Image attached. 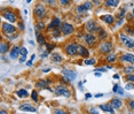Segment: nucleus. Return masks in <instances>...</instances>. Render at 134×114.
Returning a JSON list of instances; mask_svg holds the SVG:
<instances>
[{
  "instance_id": "obj_1",
  "label": "nucleus",
  "mask_w": 134,
  "mask_h": 114,
  "mask_svg": "<svg viewBox=\"0 0 134 114\" xmlns=\"http://www.w3.org/2000/svg\"><path fill=\"white\" fill-rule=\"evenodd\" d=\"M33 15L38 21H42L44 19H46L47 16V8L45 5H42L41 2L37 4L33 8Z\"/></svg>"
},
{
  "instance_id": "obj_2",
  "label": "nucleus",
  "mask_w": 134,
  "mask_h": 114,
  "mask_svg": "<svg viewBox=\"0 0 134 114\" xmlns=\"http://www.w3.org/2000/svg\"><path fill=\"white\" fill-rule=\"evenodd\" d=\"M119 39H120L121 44L129 50H133L134 48V39L131 38L129 35H126L125 32H120L119 34Z\"/></svg>"
},
{
  "instance_id": "obj_3",
  "label": "nucleus",
  "mask_w": 134,
  "mask_h": 114,
  "mask_svg": "<svg viewBox=\"0 0 134 114\" xmlns=\"http://www.w3.org/2000/svg\"><path fill=\"white\" fill-rule=\"evenodd\" d=\"M78 45L76 42H70L64 46V51L65 53L69 55V57H75V55L78 54Z\"/></svg>"
},
{
  "instance_id": "obj_4",
  "label": "nucleus",
  "mask_w": 134,
  "mask_h": 114,
  "mask_svg": "<svg viewBox=\"0 0 134 114\" xmlns=\"http://www.w3.org/2000/svg\"><path fill=\"white\" fill-rule=\"evenodd\" d=\"M2 17L6 19L8 22H10V23H15L17 21L16 13L13 12L11 9H8V8H2Z\"/></svg>"
},
{
  "instance_id": "obj_5",
  "label": "nucleus",
  "mask_w": 134,
  "mask_h": 114,
  "mask_svg": "<svg viewBox=\"0 0 134 114\" xmlns=\"http://www.w3.org/2000/svg\"><path fill=\"white\" fill-rule=\"evenodd\" d=\"M54 92H55V95H57V96H64L66 98L71 97V91H70L68 88L65 86V84H63V83L60 84V85H57V86H55Z\"/></svg>"
},
{
  "instance_id": "obj_6",
  "label": "nucleus",
  "mask_w": 134,
  "mask_h": 114,
  "mask_svg": "<svg viewBox=\"0 0 134 114\" xmlns=\"http://www.w3.org/2000/svg\"><path fill=\"white\" fill-rule=\"evenodd\" d=\"M1 30H2V34H4L5 36H8V35H11V34L16 32V27L11 24L10 22L9 23L8 22H2Z\"/></svg>"
},
{
  "instance_id": "obj_7",
  "label": "nucleus",
  "mask_w": 134,
  "mask_h": 114,
  "mask_svg": "<svg viewBox=\"0 0 134 114\" xmlns=\"http://www.w3.org/2000/svg\"><path fill=\"white\" fill-rule=\"evenodd\" d=\"M84 39H85V43L89 46V47H94V46L96 45L99 38L93 32H87L85 36H84Z\"/></svg>"
},
{
  "instance_id": "obj_8",
  "label": "nucleus",
  "mask_w": 134,
  "mask_h": 114,
  "mask_svg": "<svg viewBox=\"0 0 134 114\" xmlns=\"http://www.w3.org/2000/svg\"><path fill=\"white\" fill-rule=\"evenodd\" d=\"M60 29L64 36H69V35H72L75 32V27L71 23H68V22H63L62 24H61Z\"/></svg>"
},
{
  "instance_id": "obj_9",
  "label": "nucleus",
  "mask_w": 134,
  "mask_h": 114,
  "mask_svg": "<svg viewBox=\"0 0 134 114\" xmlns=\"http://www.w3.org/2000/svg\"><path fill=\"white\" fill-rule=\"evenodd\" d=\"M112 48H113L112 43L104 40V42L100 45V48H99V51H100V53H102V54H109L110 52L112 51Z\"/></svg>"
},
{
  "instance_id": "obj_10",
  "label": "nucleus",
  "mask_w": 134,
  "mask_h": 114,
  "mask_svg": "<svg viewBox=\"0 0 134 114\" xmlns=\"http://www.w3.org/2000/svg\"><path fill=\"white\" fill-rule=\"evenodd\" d=\"M99 25L96 24V22H95V20H88L86 23H85V29L88 32H96V29H98Z\"/></svg>"
},
{
  "instance_id": "obj_11",
  "label": "nucleus",
  "mask_w": 134,
  "mask_h": 114,
  "mask_svg": "<svg viewBox=\"0 0 134 114\" xmlns=\"http://www.w3.org/2000/svg\"><path fill=\"white\" fill-rule=\"evenodd\" d=\"M52 82L49 78H47V80H40V81H38L37 83H36V86L38 88V89H47L49 90V91H52L51 89H49V84H51Z\"/></svg>"
},
{
  "instance_id": "obj_12",
  "label": "nucleus",
  "mask_w": 134,
  "mask_h": 114,
  "mask_svg": "<svg viewBox=\"0 0 134 114\" xmlns=\"http://www.w3.org/2000/svg\"><path fill=\"white\" fill-rule=\"evenodd\" d=\"M120 61H121V62H127V63L133 65V63H134V54H132V53H124V54H121Z\"/></svg>"
},
{
  "instance_id": "obj_13",
  "label": "nucleus",
  "mask_w": 134,
  "mask_h": 114,
  "mask_svg": "<svg viewBox=\"0 0 134 114\" xmlns=\"http://www.w3.org/2000/svg\"><path fill=\"white\" fill-rule=\"evenodd\" d=\"M62 74H63V76H65V77L68 78L70 82L75 81L76 77H77V74H76L74 70H70V69H63V70H62Z\"/></svg>"
},
{
  "instance_id": "obj_14",
  "label": "nucleus",
  "mask_w": 134,
  "mask_h": 114,
  "mask_svg": "<svg viewBox=\"0 0 134 114\" xmlns=\"http://www.w3.org/2000/svg\"><path fill=\"white\" fill-rule=\"evenodd\" d=\"M62 24V21L60 20V17H54L51 21V23L48 24V30H53L55 28H60Z\"/></svg>"
},
{
  "instance_id": "obj_15",
  "label": "nucleus",
  "mask_w": 134,
  "mask_h": 114,
  "mask_svg": "<svg viewBox=\"0 0 134 114\" xmlns=\"http://www.w3.org/2000/svg\"><path fill=\"white\" fill-rule=\"evenodd\" d=\"M19 110L20 111H22V112H37V108L34 106H32V105H30V104H22L21 106L19 107Z\"/></svg>"
},
{
  "instance_id": "obj_16",
  "label": "nucleus",
  "mask_w": 134,
  "mask_h": 114,
  "mask_svg": "<svg viewBox=\"0 0 134 114\" xmlns=\"http://www.w3.org/2000/svg\"><path fill=\"white\" fill-rule=\"evenodd\" d=\"M78 55L81 57V58H88L89 57V51L85 47V46L78 45Z\"/></svg>"
},
{
  "instance_id": "obj_17",
  "label": "nucleus",
  "mask_w": 134,
  "mask_h": 114,
  "mask_svg": "<svg viewBox=\"0 0 134 114\" xmlns=\"http://www.w3.org/2000/svg\"><path fill=\"white\" fill-rule=\"evenodd\" d=\"M100 19L104 23H107V24H109V25H112L113 22H115V17H113L112 15H110V14H107V15H101Z\"/></svg>"
},
{
  "instance_id": "obj_18",
  "label": "nucleus",
  "mask_w": 134,
  "mask_h": 114,
  "mask_svg": "<svg viewBox=\"0 0 134 114\" xmlns=\"http://www.w3.org/2000/svg\"><path fill=\"white\" fill-rule=\"evenodd\" d=\"M10 48V44L8 42H1V44H0V53H1L2 55L6 54L8 51H9Z\"/></svg>"
},
{
  "instance_id": "obj_19",
  "label": "nucleus",
  "mask_w": 134,
  "mask_h": 114,
  "mask_svg": "<svg viewBox=\"0 0 134 114\" xmlns=\"http://www.w3.org/2000/svg\"><path fill=\"white\" fill-rule=\"evenodd\" d=\"M100 110H102L103 112H107V113H115V108L111 106V104H101Z\"/></svg>"
},
{
  "instance_id": "obj_20",
  "label": "nucleus",
  "mask_w": 134,
  "mask_h": 114,
  "mask_svg": "<svg viewBox=\"0 0 134 114\" xmlns=\"http://www.w3.org/2000/svg\"><path fill=\"white\" fill-rule=\"evenodd\" d=\"M110 104H111V106H112L115 110H120L121 106H123V103H121V100H120V99H118V98L111 99Z\"/></svg>"
},
{
  "instance_id": "obj_21",
  "label": "nucleus",
  "mask_w": 134,
  "mask_h": 114,
  "mask_svg": "<svg viewBox=\"0 0 134 114\" xmlns=\"http://www.w3.org/2000/svg\"><path fill=\"white\" fill-rule=\"evenodd\" d=\"M45 23H44V21H38L36 23V25H34V31H36V36L37 35L40 34V31H42L44 29H45Z\"/></svg>"
},
{
  "instance_id": "obj_22",
  "label": "nucleus",
  "mask_w": 134,
  "mask_h": 114,
  "mask_svg": "<svg viewBox=\"0 0 134 114\" xmlns=\"http://www.w3.org/2000/svg\"><path fill=\"white\" fill-rule=\"evenodd\" d=\"M20 51H21V47L20 46H13V48H11V51H10V58L11 59H16L17 57L20 55Z\"/></svg>"
},
{
  "instance_id": "obj_23",
  "label": "nucleus",
  "mask_w": 134,
  "mask_h": 114,
  "mask_svg": "<svg viewBox=\"0 0 134 114\" xmlns=\"http://www.w3.org/2000/svg\"><path fill=\"white\" fill-rule=\"evenodd\" d=\"M51 59H52V61H53L54 63H60V62H62L63 61V57L60 53H52Z\"/></svg>"
},
{
  "instance_id": "obj_24",
  "label": "nucleus",
  "mask_w": 134,
  "mask_h": 114,
  "mask_svg": "<svg viewBox=\"0 0 134 114\" xmlns=\"http://www.w3.org/2000/svg\"><path fill=\"white\" fill-rule=\"evenodd\" d=\"M106 60H107V62H109V63H113V62H116V61L118 60V57H117V54L111 53V52H110L109 54H107Z\"/></svg>"
},
{
  "instance_id": "obj_25",
  "label": "nucleus",
  "mask_w": 134,
  "mask_h": 114,
  "mask_svg": "<svg viewBox=\"0 0 134 114\" xmlns=\"http://www.w3.org/2000/svg\"><path fill=\"white\" fill-rule=\"evenodd\" d=\"M119 1H120V0H106L104 5H106L107 7H118Z\"/></svg>"
},
{
  "instance_id": "obj_26",
  "label": "nucleus",
  "mask_w": 134,
  "mask_h": 114,
  "mask_svg": "<svg viewBox=\"0 0 134 114\" xmlns=\"http://www.w3.org/2000/svg\"><path fill=\"white\" fill-rule=\"evenodd\" d=\"M16 95L19 96L20 98H27L28 96H29V92L25 89H20V90H17Z\"/></svg>"
},
{
  "instance_id": "obj_27",
  "label": "nucleus",
  "mask_w": 134,
  "mask_h": 114,
  "mask_svg": "<svg viewBox=\"0 0 134 114\" xmlns=\"http://www.w3.org/2000/svg\"><path fill=\"white\" fill-rule=\"evenodd\" d=\"M98 38H99L100 40H106L107 38H108V31H107V30H104V29H102L101 32H99Z\"/></svg>"
},
{
  "instance_id": "obj_28",
  "label": "nucleus",
  "mask_w": 134,
  "mask_h": 114,
  "mask_svg": "<svg viewBox=\"0 0 134 114\" xmlns=\"http://www.w3.org/2000/svg\"><path fill=\"white\" fill-rule=\"evenodd\" d=\"M37 42L38 44H40V45H42V44H46V37L44 36V35L41 34H39V35H37Z\"/></svg>"
},
{
  "instance_id": "obj_29",
  "label": "nucleus",
  "mask_w": 134,
  "mask_h": 114,
  "mask_svg": "<svg viewBox=\"0 0 134 114\" xmlns=\"http://www.w3.org/2000/svg\"><path fill=\"white\" fill-rule=\"evenodd\" d=\"M61 34H62V31H61L60 28H55V29H53V31H52V36L54 38H59L61 36Z\"/></svg>"
},
{
  "instance_id": "obj_30",
  "label": "nucleus",
  "mask_w": 134,
  "mask_h": 114,
  "mask_svg": "<svg viewBox=\"0 0 134 114\" xmlns=\"http://www.w3.org/2000/svg\"><path fill=\"white\" fill-rule=\"evenodd\" d=\"M125 15H126V7H123L120 10H119V13L117 14V19H124Z\"/></svg>"
},
{
  "instance_id": "obj_31",
  "label": "nucleus",
  "mask_w": 134,
  "mask_h": 114,
  "mask_svg": "<svg viewBox=\"0 0 134 114\" xmlns=\"http://www.w3.org/2000/svg\"><path fill=\"white\" fill-rule=\"evenodd\" d=\"M83 5L85 6V8H86V10H87V12L93 9V2H92V1H85Z\"/></svg>"
},
{
  "instance_id": "obj_32",
  "label": "nucleus",
  "mask_w": 134,
  "mask_h": 114,
  "mask_svg": "<svg viewBox=\"0 0 134 114\" xmlns=\"http://www.w3.org/2000/svg\"><path fill=\"white\" fill-rule=\"evenodd\" d=\"M84 63L87 65V66H93V65H95V63H96V60L93 59V58H92V59H86Z\"/></svg>"
},
{
  "instance_id": "obj_33",
  "label": "nucleus",
  "mask_w": 134,
  "mask_h": 114,
  "mask_svg": "<svg viewBox=\"0 0 134 114\" xmlns=\"http://www.w3.org/2000/svg\"><path fill=\"white\" fill-rule=\"evenodd\" d=\"M77 12H78V13H79V14H83V13H85V12H87V10H86L85 6H84L83 4H81V5H79V6H78V7H77Z\"/></svg>"
},
{
  "instance_id": "obj_34",
  "label": "nucleus",
  "mask_w": 134,
  "mask_h": 114,
  "mask_svg": "<svg viewBox=\"0 0 134 114\" xmlns=\"http://www.w3.org/2000/svg\"><path fill=\"white\" fill-rule=\"evenodd\" d=\"M125 31L127 32V35H133L134 36V29H132L131 25H127V28H125Z\"/></svg>"
},
{
  "instance_id": "obj_35",
  "label": "nucleus",
  "mask_w": 134,
  "mask_h": 114,
  "mask_svg": "<svg viewBox=\"0 0 134 114\" xmlns=\"http://www.w3.org/2000/svg\"><path fill=\"white\" fill-rule=\"evenodd\" d=\"M124 72L126 73V74H132L134 72V67L133 66H130V67H126V68L124 69Z\"/></svg>"
},
{
  "instance_id": "obj_36",
  "label": "nucleus",
  "mask_w": 134,
  "mask_h": 114,
  "mask_svg": "<svg viewBox=\"0 0 134 114\" xmlns=\"http://www.w3.org/2000/svg\"><path fill=\"white\" fill-rule=\"evenodd\" d=\"M31 98H32L33 101H38V91H32V93H31Z\"/></svg>"
},
{
  "instance_id": "obj_37",
  "label": "nucleus",
  "mask_w": 134,
  "mask_h": 114,
  "mask_svg": "<svg viewBox=\"0 0 134 114\" xmlns=\"http://www.w3.org/2000/svg\"><path fill=\"white\" fill-rule=\"evenodd\" d=\"M125 89H126V90H133L134 89V83H133V82H127Z\"/></svg>"
},
{
  "instance_id": "obj_38",
  "label": "nucleus",
  "mask_w": 134,
  "mask_h": 114,
  "mask_svg": "<svg viewBox=\"0 0 134 114\" xmlns=\"http://www.w3.org/2000/svg\"><path fill=\"white\" fill-rule=\"evenodd\" d=\"M126 81L127 82H133L134 83V74H127L126 75Z\"/></svg>"
},
{
  "instance_id": "obj_39",
  "label": "nucleus",
  "mask_w": 134,
  "mask_h": 114,
  "mask_svg": "<svg viewBox=\"0 0 134 114\" xmlns=\"http://www.w3.org/2000/svg\"><path fill=\"white\" fill-rule=\"evenodd\" d=\"M20 55H28V50L25 47H21V51H20Z\"/></svg>"
},
{
  "instance_id": "obj_40",
  "label": "nucleus",
  "mask_w": 134,
  "mask_h": 114,
  "mask_svg": "<svg viewBox=\"0 0 134 114\" xmlns=\"http://www.w3.org/2000/svg\"><path fill=\"white\" fill-rule=\"evenodd\" d=\"M70 2H71V0H60V4L62 6H68Z\"/></svg>"
},
{
  "instance_id": "obj_41",
  "label": "nucleus",
  "mask_w": 134,
  "mask_h": 114,
  "mask_svg": "<svg viewBox=\"0 0 134 114\" xmlns=\"http://www.w3.org/2000/svg\"><path fill=\"white\" fill-rule=\"evenodd\" d=\"M45 45H46V47H47V51H49V52L55 48V45H53V44H45Z\"/></svg>"
},
{
  "instance_id": "obj_42",
  "label": "nucleus",
  "mask_w": 134,
  "mask_h": 114,
  "mask_svg": "<svg viewBox=\"0 0 134 114\" xmlns=\"http://www.w3.org/2000/svg\"><path fill=\"white\" fill-rule=\"evenodd\" d=\"M45 1L47 2L49 6H52V7H54V6L56 5V1H55V0H45Z\"/></svg>"
},
{
  "instance_id": "obj_43",
  "label": "nucleus",
  "mask_w": 134,
  "mask_h": 114,
  "mask_svg": "<svg viewBox=\"0 0 134 114\" xmlns=\"http://www.w3.org/2000/svg\"><path fill=\"white\" fill-rule=\"evenodd\" d=\"M7 38H9V39H15V38L19 37V34H11V35H8V36H6Z\"/></svg>"
},
{
  "instance_id": "obj_44",
  "label": "nucleus",
  "mask_w": 134,
  "mask_h": 114,
  "mask_svg": "<svg viewBox=\"0 0 134 114\" xmlns=\"http://www.w3.org/2000/svg\"><path fill=\"white\" fill-rule=\"evenodd\" d=\"M17 27H19V29H20V30H21V31H23V30H24V23H23V22H19V23H17Z\"/></svg>"
},
{
  "instance_id": "obj_45",
  "label": "nucleus",
  "mask_w": 134,
  "mask_h": 114,
  "mask_svg": "<svg viewBox=\"0 0 134 114\" xmlns=\"http://www.w3.org/2000/svg\"><path fill=\"white\" fill-rule=\"evenodd\" d=\"M129 107H130L131 110L134 111V100H130L129 101Z\"/></svg>"
},
{
  "instance_id": "obj_46",
  "label": "nucleus",
  "mask_w": 134,
  "mask_h": 114,
  "mask_svg": "<svg viewBox=\"0 0 134 114\" xmlns=\"http://www.w3.org/2000/svg\"><path fill=\"white\" fill-rule=\"evenodd\" d=\"M54 113H56V114H65L66 112L65 111H62V110H54Z\"/></svg>"
},
{
  "instance_id": "obj_47",
  "label": "nucleus",
  "mask_w": 134,
  "mask_h": 114,
  "mask_svg": "<svg viewBox=\"0 0 134 114\" xmlns=\"http://www.w3.org/2000/svg\"><path fill=\"white\" fill-rule=\"evenodd\" d=\"M116 93H119V95H124L123 89H121V88L119 86V85H118V88H117V91H116Z\"/></svg>"
},
{
  "instance_id": "obj_48",
  "label": "nucleus",
  "mask_w": 134,
  "mask_h": 114,
  "mask_svg": "<svg viewBox=\"0 0 134 114\" xmlns=\"http://www.w3.org/2000/svg\"><path fill=\"white\" fill-rule=\"evenodd\" d=\"M25 61H27V57H25V55H21V58H20V62H25Z\"/></svg>"
},
{
  "instance_id": "obj_49",
  "label": "nucleus",
  "mask_w": 134,
  "mask_h": 114,
  "mask_svg": "<svg viewBox=\"0 0 134 114\" xmlns=\"http://www.w3.org/2000/svg\"><path fill=\"white\" fill-rule=\"evenodd\" d=\"M48 53H49V51H46V52H44V53L41 54V58H47V57H48Z\"/></svg>"
},
{
  "instance_id": "obj_50",
  "label": "nucleus",
  "mask_w": 134,
  "mask_h": 114,
  "mask_svg": "<svg viewBox=\"0 0 134 114\" xmlns=\"http://www.w3.org/2000/svg\"><path fill=\"white\" fill-rule=\"evenodd\" d=\"M95 70H96V72H103V73H106L107 72V68H96Z\"/></svg>"
},
{
  "instance_id": "obj_51",
  "label": "nucleus",
  "mask_w": 134,
  "mask_h": 114,
  "mask_svg": "<svg viewBox=\"0 0 134 114\" xmlns=\"http://www.w3.org/2000/svg\"><path fill=\"white\" fill-rule=\"evenodd\" d=\"M27 66H28V67H31V66H32V60H31V59L29 60L28 62H27Z\"/></svg>"
},
{
  "instance_id": "obj_52",
  "label": "nucleus",
  "mask_w": 134,
  "mask_h": 114,
  "mask_svg": "<svg viewBox=\"0 0 134 114\" xmlns=\"http://www.w3.org/2000/svg\"><path fill=\"white\" fill-rule=\"evenodd\" d=\"M92 1H93V2H94V4H95V5H98V6H99V5H100V4H101V1H100V0H92Z\"/></svg>"
},
{
  "instance_id": "obj_53",
  "label": "nucleus",
  "mask_w": 134,
  "mask_h": 114,
  "mask_svg": "<svg viewBox=\"0 0 134 114\" xmlns=\"http://www.w3.org/2000/svg\"><path fill=\"white\" fill-rule=\"evenodd\" d=\"M119 77H120V76H119L118 74H115V75H113V78H115V80H119Z\"/></svg>"
},
{
  "instance_id": "obj_54",
  "label": "nucleus",
  "mask_w": 134,
  "mask_h": 114,
  "mask_svg": "<svg viewBox=\"0 0 134 114\" xmlns=\"http://www.w3.org/2000/svg\"><path fill=\"white\" fill-rule=\"evenodd\" d=\"M117 88H118V84H115V85H113V92L117 91Z\"/></svg>"
},
{
  "instance_id": "obj_55",
  "label": "nucleus",
  "mask_w": 134,
  "mask_h": 114,
  "mask_svg": "<svg viewBox=\"0 0 134 114\" xmlns=\"http://www.w3.org/2000/svg\"><path fill=\"white\" fill-rule=\"evenodd\" d=\"M91 97H92L91 93H86V96H85V98H86V99H88V98H91Z\"/></svg>"
},
{
  "instance_id": "obj_56",
  "label": "nucleus",
  "mask_w": 134,
  "mask_h": 114,
  "mask_svg": "<svg viewBox=\"0 0 134 114\" xmlns=\"http://www.w3.org/2000/svg\"><path fill=\"white\" fill-rule=\"evenodd\" d=\"M102 96H103L102 93H96V95H95V97H96V98H100V97H102Z\"/></svg>"
},
{
  "instance_id": "obj_57",
  "label": "nucleus",
  "mask_w": 134,
  "mask_h": 114,
  "mask_svg": "<svg viewBox=\"0 0 134 114\" xmlns=\"http://www.w3.org/2000/svg\"><path fill=\"white\" fill-rule=\"evenodd\" d=\"M89 112H91V113H94V114H96V113H98V111H95L94 108H92L91 111H89Z\"/></svg>"
},
{
  "instance_id": "obj_58",
  "label": "nucleus",
  "mask_w": 134,
  "mask_h": 114,
  "mask_svg": "<svg viewBox=\"0 0 134 114\" xmlns=\"http://www.w3.org/2000/svg\"><path fill=\"white\" fill-rule=\"evenodd\" d=\"M49 70H51V68H47V69H44V73H47V72H49Z\"/></svg>"
},
{
  "instance_id": "obj_59",
  "label": "nucleus",
  "mask_w": 134,
  "mask_h": 114,
  "mask_svg": "<svg viewBox=\"0 0 134 114\" xmlns=\"http://www.w3.org/2000/svg\"><path fill=\"white\" fill-rule=\"evenodd\" d=\"M34 59H36V54H33V55H32V57H31V60H32V61H33Z\"/></svg>"
},
{
  "instance_id": "obj_60",
  "label": "nucleus",
  "mask_w": 134,
  "mask_h": 114,
  "mask_svg": "<svg viewBox=\"0 0 134 114\" xmlns=\"http://www.w3.org/2000/svg\"><path fill=\"white\" fill-rule=\"evenodd\" d=\"M0 113H1V114H6L7 112H6V111H4V110H1V111H0Z\"/></svg>"
},
{
  "instance_id": "obj_61",
  "label": "nucleus",
  "mask_w": 134,
  "mask_h": 114,
  "mask_svg": "<svg viewBox=\"0 0 134 114\" xmlns=\"http://www.w3.org/2000/svg\"><path fill=\"white\" fill-rule=\"evenodd\" d=\"M95 76H96V77H101V74H99V73H96V74H95Z\"/></svg>"
},
{
  "instance_id": "obj_62",
  "label": "nucleus",
  "mask_w": 134,
  "mask_h": 114,
  "mask_svg": "<svg viewBox=\"0 0 134 114\" xmlns=\"http://www.w3.org/2000/svg\"><path fill=\"white\" fill-rule=\"evenodd\" d=\"M106 68H107V69H111V68H112V66H107Z\"/></svg>"
},
{
  "instance_id": "obj_63",
  "label": "nucleus",
  "mask_w": 134,
  "mask_h": 114,
  "mask_svg": "<svg viewBox=\"0 0 134 114\" xmlns=\"http://www.w3.org/2000/svg\"><path fill=\"white\" fill-rule=\"evenodd\" d=\"M31 1H32V0H27V4H30Z\"/></svg>"
},
{
  "instance_id": "obj_64",
  "label": "nucleus",
  "mask_w": 134,
  "mask_h": 114,
  "mask_svg": "<svg viewBox=\"0 0 134 114\" xmlns=\"http://www.w3.org/2000/svg\"><path fill=\"white\" fill-rule=\"evenodd\" d=\"M133 14H134V8H133Z\"/></svg>"
}]
</instances>
